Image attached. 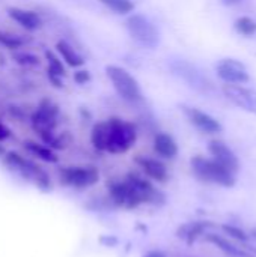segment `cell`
<instances>
[{"mask_svg":"<svg viewBox=\"0 0 256 257\" xmlns=\"http://www.w3.org/2000/svg\"><path fill=\"white\" fill-rule=\"evenodd\" d=\"M3 161H5L6 167H9L12 172L18 173L23 179L36 185V188H39L42 191H51L53 184H51L48 173L41 166L33 163L32 160H27L21 154L11 151L3 155Z\"/></svg>","mask_w":256,"mask_h":257,"instance_id":"1","label":"cell"},{"mask_svg":"<svg viewBox=\"0 0 256 257\" xmlns=\"http://www.w3.org/2000/svg\"><path fill=\"white\" fill-rule=\"evenodd\" d=\"M109 123V139L106 152L110 154H125L130 151L137 140V130L134 123L127 122L121 117L107 119Z\"/></svg>","mask_w":256,"mask_h":257,"instance_id":"2","label":"cell"},{"mask_svg":"<svg viewBox=\"0 0 256 257\" xmlns=\"http://www.w3.org/2000/svg\"><path fill=\"white\" fill-rule=\"evenodd\" d=\"M192 170L195 176L204 182L210 184H217L222 187H234L235 185V175L220 166L217 161L205 158L202 155H196L190 161Z\"/></svg>","mask_w":256,"mask_h":257,"instance_id":"3","label":"cell"},{"mask_svg":"<svg viewBox=\"0 0 256 257\" xmlns=\"http://www.w3.org/2000/svg\"><path fill=\"white\" fill-rule=\"evenodd\" d=\"M106 72L113 84V89L124 101L140 102L143 99V93L137 80L127 69L116 65H109L106 66Z\"/></svg>","mask_w":256,"mask_h":257,"instance_id":"4","label":"cell"},{"mask_svg":"<svg viewBox=\"0 0 256 257\" xmlns=\"http://www.w3.org/2000/svg\"><path fill=\"white\" fill-rule=\"evenodd\" d=\"M130 36L145 48H155L160 44V32L155 24L142 14H133L127 18Z\"/></svg>","mask_w":256,"mask_h":257,"instance_id":"5","label":"cell"},{"mask_svg":"<svg viewBox=\"0 0 256 257\" xmlns=\"http://www.w3.org/2000/svg\"><path fill=\"white\" fill-rule=\"evenodd\" d=\"M59 179L66 187L86 190L100 181V173L92 166H69L59 170Z\"/></svg>","mask_w":256,"mask_h":257,"instance_id":"6","label":"cell"},{"mask_svg":"<svg viewBox=\"0 0 256 257\" xmlns=\"http://www.w3.org/2000/svg\"><path fill=\"white\" fill-rule=\"evenodd\" d=\"M170 69L177 77H180L187 86H190L196 92L208 93V92L213 90L211 81L193 63H190L187 60H183V59H178V60H174L170 63Z\"/></svg>","mask_w":256,"mask_h":257,"instance_id":"7","label":"cell"},{"mask_svg":"<svg viewBox=\"0 0 256 257\" xmlns=\"http://www.w3.org/2000/svg\"><path fill=\"white\" fill-rule=\"evenodd\" d=\"M57 119H59V107L56 102H53L48 98H44L38 108L33 111L30 122H32V128L36 131V134L39 137L56 131L57 126Z\"/></svg>","mask_w":256,"mask_h":257,"instance_id":"8","label":"cell"},{"mask_svg":"<svg viewBox=\"0 0 256 257\" xmlns=\"http://www.w3.org/2000/svg\"><path fill=\"white\" fill-rule=\"evenodd\" d=\"M109 199L115 206L124 209H136L143 205L139 193L127 179L113 181L109 184Z\"/></svg>","mask_w":256,"mask_h":257,"instance_id":"9","label":"cell"},{"mask_svg":"<svg viewBox=\"0 0 256 257\" xmlns=\"http://www.w3.org/2000/svg\"><path fill=\"white\" fill-rule=\"evenodd\" d=\"M216 74L222 81L228 84H243L250 80V74L246 65L232 57H225L219 60V63L216 65Z\"/></svg>","mask_w":256,"mask_h":257,"instance_id":"10","label":"cell"},{"mask_svg":"<svg viewBox=\"0 0 256 257\" xmlns=\"http://www.w3.org/2000/svg\"><path fill=\"white\" fill-rule=\"evenodd\" d=\"M225 96L237 107L243 108L247 113L256 116V90L250 87H244L241 84H225L223 86Z\"/></svg>","mask_w":256,"mask_h":257,"instance_id":"11","label":"cell"},{"mask_svg":"<svg viewBox=\"0 0 256 257\" xmlns=\"http://www.w3.org/2000/svg\"><path fill=\"white\" fill-rule=\"evenodd\" d=\"M181 110L184 111L186 117L189 119V122L196 128L199 130L201 133L204 134H219L222 133V125L220 122L213 117L211 114L196 108V107H192V105H181Z\"/></svg>","mask_w":256,"mask_h":257,"instance_id":"12","label":"cell"},{"mask_svg":"<svg viewBox=\"0 0 256 257\" xmlns=\"http://www.w3.org/2000/svg\"><path fill=\"white\" fill-rule=\"evenodd\" d=\"M125 179L130 181L131 185L136 188V191L139 193L143 205L145 203H148V205H161L164 202V194L160 190H157L146 178L131 172V173L127 175Z\"/></svg>","mask_w":256,"mask_h":257,"instance_id":"13","label":"cell"},{"mask_svg":"<svg viewBox=\"0 0 256 257\" xmlns=\"http://www.w3.org/2000/svg\"><path fill=\"white\" fill-rule=\"evenodd\" d=\"M208 151L214 161H217L220 166L232 172L234 175L240 170V160L234 154V151L222 140H211L208 143Z\"/></svg>","mask_w":256,"mask_h":257,"instance_id":"14","label":"cell"},{"mask_svg":"<svg viewBox=\"0 0 256 257\" xmlns=\"http://www.w3.org/2000/svg\"><path fill=\"white\" fill-rule=\"evenodd\" d=\"M136 163L139 164L142 172L149 179H152L158 184H164L169 181V170H167L166 164L161 163L160 160L149 158V157H137Z\"/></svg>","mask_w":256,"mask_h":257,"instance_id":"15","label":"cell"},{"mask_svg":"<svg viewBox=\"0 0 256 257\" xmlns=\"http://www.w3.org/2000/svg\"><path fill=\"white\" fill-rule=\"evenodd\" d=\"M8 15L11 20H14L17 24H20L23 29H26L29 32H35L42 27L41 17L33 11L23 9V8H9Z\"/></svg>","mask_w":256,"mask_h":257,"instance_id":"16","label":"cell"},{"mask_svg":"<svg viewBox=\"0 0 256 257\" xmlns=\"http://www.w3.org/2000/svg\"><path fill=\"white\" fill-rule=\"evenodd\" d=\"M214 227V224L211 221H192V223H187V224H183L178 232H177V236L180 239H184L189 245L195 244L199 238H202L208 229Z\"/></svg>","mask_w":256,"mask_h":257,"instance_id":"17","label":"cell"},{"mask_svg":"<svg viewBox=\"0 0 256 257\" xmlns=\"http://www.w3.org/2000/svg\"><path fill=\"white\" fill-rule=\"evenodd\" d=\"M154 151L164 160H174L178 155V145L167 133H157L154 137Z\"/></svg>","mask_w":256,"mask_h":257,"instance_id":"18","label":"cell"},{"mask_svg":"<svg viewBox=\"0 0 256 257\" xmlns=\"http://www.w3.org/2000/svg\"><path fill=\"white\" fill-rule=\"evenodd\" d=\"M45 59L48 62V69H47V77L50 80V83L60 89L63 87V83H62V78L66 75V71H65V66L62 65V60L50 50L45 51Z\"/></svg>","mask_w":256,"mask_h":257,"instance_id":"19","label":"cell"},{"mask_svg":"<svg viewBox=\"0 0 256 257\" xmlns=\"http://www.w3.org/2000/svg\"><path fill=\"white\" fill-rule=\"evenodd\" d=\"M204 241L213 244L214 247H217L222 253H225L226 256L229 257H252L247 251L241 250L240 247H235L232 242H229L226 238L220 236V235H216V233H205L204 236Z\"/></svg>","mask_w":256,"mask_h":257,"instance_id":"20","label":"cell"},{"mask_svg":"<svg viewBox=\"0 0 256 257\" xmlns=\"http://www.w3.org/2000/svg\"><path fill=\"white\" fill-rule=\"evenodd\" d=\"M23 145H24V149L29 154H32L33 157H36L41 161H45V163H57V160H59L57 155L54 154V151L51 148H48L47 145H44V143H38V142L27 140Z\"/></svg>","mask_w":256,"mask_h":257,"instance_id":"21","label":"cell"},{"mask_svg":"<svg viewBox=\"0 0 256 257\" xmlns=\"http://www.w3.org/2000/svg\"><path fill=\"white\" fill-rule=\"evenodd\" d=\"M56 48H57L60 57L63 59V62H65L68 66H71V68H78V66L84 65L83 56H81L80 53H77V50H75L72 45H69L66 41H59V42L56 44Z\"/></svg>","mask_w":256,"mask_h":257,"instance_id":"22","label":"cell"},{"mask_svg":"<svg viewBox=\"0 0 256 257\" xmlns=\"http://www.w3.org/2000/svg\"><path fill=\"white\" fill-rule=\"evenodd\" d=\"M107 139H109V123H107V120L95 123L92 126V131H91V143H92V146L100 152H106Z\"/></svg>","mask_w":256,"mask_h":257,"instance_id":"23","label":"cell"},{"mask_svg":"<svg viewBox=\"0 0 256 257\" xmlns=\"http://www.w3.org/2000/svg\"><path fill=\"white\" fill-rule=\"evenodd\" d=\"M12 59L17 65L23 66V68H36L39 66L41 60L36 54L30 53V51H20L17 50L14 54H12Z\"/></svg>","mask_w":256,"mask_h":257,"instance_id":"24","label":"cell"},{"mask_svg":"<svg viewBox=\"0 0 256 257\" xmlns=\"http://www.w3.org/2000/svg\"><path fill=\"white\" fill-rule=\"evenodd\" d=\"M106 8H109L110 11L119 14V15H125L134 11V3L133 0H100Z\"/></svg>","mask_w":256,"mask_h":257,"instance_id":"25","label":"cell"},{"mask_svg":"<svg viewBox=\"0 0 256 257\" xmlns=\"http://www.w3.org/2000/svg\"><path fill=\"white\" fill-rule=\"evenodd\" d=\"M235 30L243 36H253L256 33V21L250 17H240L234 23Z\"/></svg>","mask_w":256,"mask_h":257,"instance_id":"26","label":"cell"},{"mask_svg":"<svg viewBox=\"0 0 256 257\" xmlns=\"http://www.w3.org/2000/svg\"><path fill=\"white\" fill-rule=\"evenodd\" d=\"M27 42V39L18 36V35H12V33H6V32H0V44L9 50H18L21 48L24 44Z\"/></svg>","mask_w":256,"mask_h":257,"instance_id":"27","label":"cell"},{"mask_svg":"<svg viewBox=\"0 0 256 257\" xmlns=\"http://www.w3.org/2000/svg\"><path fill=\"white\" fill-rule=\"evenodd\" d=\"M222 229H223V232H225L226 235L232 236V238H234V239H237V241L246 242V241L249 239V235H247L243 229H240V227H237V226L225 224V226H222Z\"/></svg>","mask_w":256,"mask_h":257,"instance_id":"28","label":"cell"},{"mask_svg":"<svg viewBox=\"0 0 256 257\" xmlns=\"http://www.w3.org/2000/svg\"><path fill=\"white\" fill-rule=\"evenodd\" d=\"M74 81H75L77 84H86L88 81H91V74H89V71L80 69V71L74 72Z\"/></svg>","mask_w":256,"mask_h":257,"instance_id":"29","label":"cell"},{"mask_svg":"<svg viewBox=\"0 0 256 257\" xmlns=\"http://www.w3.org/2000/svg\"><path fill=\"white\" fill-rule=\"evenodd\" d=\"M9 137H11V130H9L5 123L0 122V142H5V140H8Z\"/></svg>","mask_w":256,"mask_h":257,"instance_id":"30","label":"cell"},{"mask_svg":"<svg viewBox=\"0 0 256 257\" xmlns=\"http://www.w3.org/2000/svg\"><path fill=\"white\" fill-rule=\"evenodd\" d=\"M142 257H167L166 256V253H163V251H158V250H151V251H148V253H145Z\"/></svg>","mask_w":256,"mask_h":257,"instance_id":"31","label":"cell"},{"mask_svg":"<svg viewBox=\"0 0 256 257\" xmlns=\"http://www.w3.org/2000/svg\"><path fill=\"white\" fill-rule=\"evenodd\" d=\"M243 0H222V3L225 6H235V5H240Z\"/></svg>","mask_w":256,"mask_h":257,"instance_id":"32","label":"cell"},{"mask_svg":"<svg viewBox=\"0 0 256 257\" xmlns=\"http://www.w3.org/2000/svg\"><path fill=\"white\" fill-rule=\"evenodd\" d=\"M5 155V149H3V146L0 145V157H3Z\"/></svg>","mask_w":256,"mask_h":257,"instance_id":"33","label":"cell"},{"mask_svg":"<svg viewBox=\"0 0 256 257\" xmlns=\"http://www.w3.org/2000/svg\"><path fill=\"white\" fill-rule=\"evenodd\" d=\"M252 235H253V236H255V238H256V227H255V229H253V230H252Z\"/></svg>","mask_w":256,"mask_h":257,"instance_id":"34","label":"cell"}]
</instances>
